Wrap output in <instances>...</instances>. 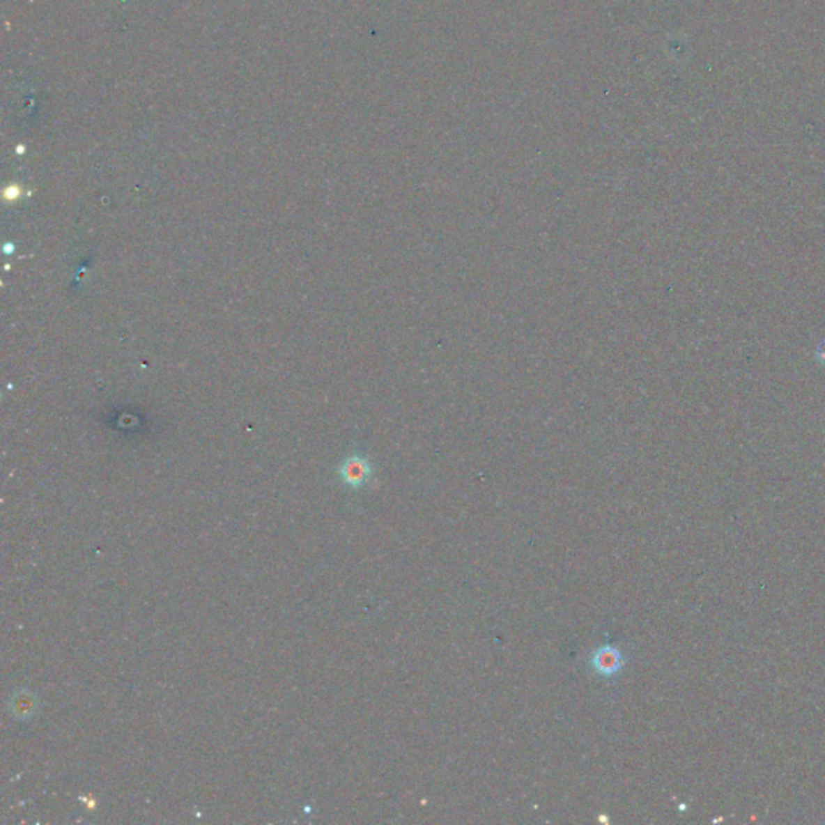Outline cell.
Returning <instances> with one entry per match:
<instances>
[{
  "label": "cell",
  "instance_id": "1",
  "mask_svg": "<svg viewBox=\"0 0 825 825\" xmlns=\"http://www.w3.org/2000/svg\"><path fill=\"white\" fill-rule=\"evenodd\" d=\"M624 654L621 648L615 645H605V647L596 648L590 658V666L596 674L605 675V677H612L624 666Z\"/></svg>",
  "mask_w": 825,
  "mask_h": 825
},
{
  "label": "cell",
  "instance_id": "2",
  "mask_svg": "<svg viewBox=\"0 0 825 825\" xmlns=\"http://www.w3.org/2000/svg\"><path fill=\"white\" fill-rule=\"evenodd\" d=\"M371 472H373V469H371L369 461L364 460V458L358 456V455L347 458V460L342 463V466H340V469H339V474H340V477H342V481L350 487L364 486V484L368 482V479L371 477Z\"/></svg>",
  "mask_w": 825,
  "mask_h": 825
},
{
  "label": "cell",
  "instance_id": "3",
  "mask_svg": "<svg viewBox=\"0 0 825 825\" xmlns=\"http://www.w3.org/2000/svg\"><path fill=\"white\" fill-rule=\"evenodd\" d=\"M20 700H22V703H18L17 701V703H15V706H13L15 713H23V716H28L29 713H33L34 704H33V701L29 700V696L28 698H26V695L20 696Z\"/></svg>",
  "mask_w": 825,
  "mask_h": 825
},
{
  "label": "cell",
  "instance_id": "4",
  "mask_svg": "<svg viewBox=\"0 0 825 825\" xmlns=\"http://www.w3.org/2000/svg\"><path fill=\"white\" fill-rule=\"evenodd\" d=\"M817 358L825 366V340L821 344V347L817 348Z\"/></svg>",
  "mask_w": 825,
  "mask_h": 825
}]
</instances>
